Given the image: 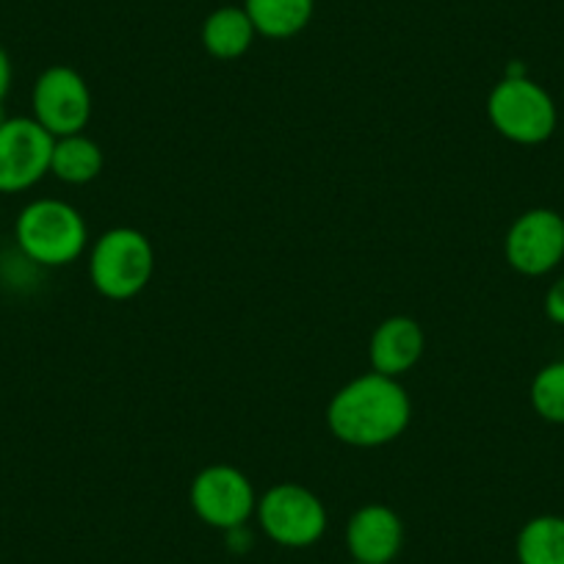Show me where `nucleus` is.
<instances>
[{
	"instance_id": "f257e3e1",
	"label": "nucleus",
	"mask_w": 564,
	"mask_h": 564,
	"mask_svg": "<svg viewBox=\"0 0 564 564\" xmlns=\"http://www.w3.org/2000/svg\"><path fill=\"white\" fill-rule=\"evenodd\" d=\"M412 401L404 384L368 371L346 382L329 399L327 426L351 448H379L401 437L410 426Z\"/></svg>"
},
{
	"instance_id": "f03ea898",
	"label": "nucleus",
	"mask_w": 564,
	"mask_h": 564,
	"mask_svg": "<svg viewBox=\"0 0 564 564\" xmlns=\"http://www.w3.org/2000/svg\"><path fill=\"white\" fill-rule=\"evenodd\" d=\"M20 254L42 269L73 265L89 247V227L75 205L42 197L25 205L14 221Z\"/></svg>"
},
{
	"instance_id": "7ed1b4c3",
	"label": "nucleus",
	"mask_w": 564,
	"mask_h": 564,
	"mask_svg": "<svg viewBox=\"0 0 564 564\" xmlns=\"http://www.w3.org/2000/svg\"><path fill=\"white\" fill-rule=\"evenodd\" d=\"M155 271V249L135 227H111L89 249V280L100 296L128 302L148 289Z\"/></svg>"
},
{
	"instance_id": "20e7f679",
	"label": "nucleus",
	"mask_w": 564,
	"mask_h": 564,
	"mask_svg": "<svg viewBox=\"0 0 564 564\" xmlns=\"http://www.w3.org/2000/svg\"><path fill=\"white\" fill-rule=\"evenodd\" d=\"M487 117L514 144H542L558 122L553 97L529 75H503L487 97Z\"/></svg>"
},
{
	"instance_id": "39448f33",
	"label": "nucleus",
	"mask_w": 564,
	"mask_h": 564,
	"mask_svg": "<svg viewBox=\"0 0 564 564\" xmlns=\"http://www.w3.org/2000/svg\"><path fill=\"white\" fill-rule=\"evenodd\" d=\"M260 529L282 547H311L324 536L329 523L322 498L296 481L269 487L254 509Z\"/></svg>"
},
{
	"instance_id": "423d86ee",
	"label": "nucleus",
	"mask_w": 564,
	"mask_h": 564,
	"mask_svg": "<svg viewBox=\"0 0 564 564\" xmlns=\"http://www.w3.org/2000/svg\"><path fill=\"white\" fill-rule=\"evenodd\" d=\"M91 91L84 75L67 64L47 67L40 78L34 80L31 91V117L53 135L84 133L91 119Z\"/></svg>"
},
{
	"instance_id": "0eeeda50",
	"label": "nucleus",
	"mask_w": 564,
	"mask_h": 564,
	"mask_svg": "<svg viewBox=\"0 0 564 564\" xmlns=\"http://www.w3.org/2000/svg\"><path fill=\"white\" fill-rule=\"evenodd\" d=\"M188 501L205 525L230 531L249 523L258 509V492L243 470L232 465H208L194 476Z\"/></svg>"
},
{
	"instance_id": "6e6552de",
	"label": "nucleus",
	"mask_w": 564,
	"mask_h": 564,
	"mask_svg": "<svg viewBox=\"0 0 564 564\" xmlns=\"http://www.w3.org/2000/svg\"><path fill=\"white\" fill-rule=\"evenodd\" d=\"M53 139L34 117L0 119V194H20L51 175Z\"/></svg>"
},
{
	"instance_id": "1a4fd4ad",
	"label": "nucleus",
	"mask_w": 564,
	"mask_h": 564,
	"mask_svg": "<svg viewBox=\"0 0 564 564\" xmlns=\"http://www.w3.org/2000/svg\"><path fill=\"white\" fill-rule=\"evenodd\" d=\"M509 265L525 276H542L564 260V216L551 208L520 214L503 238Z\"/></svg>"
},
{
	"instance_id": "9d476101",
	"label": "nucleus",
	"mask_w": 564,
	"mask_h": 564,
	"mask_svg": "<svg viewBox=\"0 0 564 564\" xmlns=\"http://www.w3.org/2000/svg\"><path fill=\"white\" fill-rule=\"evenodd\" d=\"M346 547L351 562L393 564L404 547V523L384 503H366L346 523Z\"/></svg>"
},
{
	"instance_id": "9b49d317",
	"label": "nucleus",
	"mask_w": 564,
	"mask_h": 564,
	"mask_svg": "<svg viewBox=\"0 0 564 564\" xmlns=\"http://www.w3.org/2000/svg\"><path fill=\"white\" fill-rule=\"evenodd\" d=\"M423 349H426V335L421 324L410 316H390L373 329L368 360L377 373L401 379L421 362Z\"/></svg>"
},
{
	"instance_id": "f8f14e48",
	"label": "nucleus",
	"mask_w": 564,
	"mask_h": 564,
	"mask_svg": "<svg viewBox=\"0 0 564 564\" xmlns=\"http://www.w3.org/2000/svg\"><path fill=\"white\" fill-rule=\"evenodd\" d=\"M254 36H258V31H254L243 7L214 9L203 23V47L208 51V56L219 58V62L241 58L252 47Z\"/></svg>"
},
{
	"instance_id": "ddd939ff",
	"label": "nucleus",
	"mask_w": 564,
	"mask_h": 564,
	"mask_svg": "<svg viewBox=\"0 0 564 564\" xmlns=\"http://www.w3.org/2000/svg\"><path fill=\"white\" fill-rule=\"evenodd\" d=\"M243 12L252 20L258 36L291 40L311 25L316 0H243Z\"/></svg>"
},
{
	"instance_id": "4468645a",
	"label": "nucleus",
	"mask_w": 564,
	"mask_h": 564,
	"mask_svg": "<svg viewBox=\"0 0 564 564\" xmlns=\"http://www.w3.org/2000/svg\"><path fill=\"white\" fill-rule=\"evenodd\" d=\"M102 166H106V155H102L100 144L86 133L62 135L53 144L51 175L67 186H86V183L97 181Z\"/></svg>"
},
{
	"instance_id": "2eb2a0df",
	"label": "nucleus",
	"mask_w": 564,
	"mask_h": 564,
	"mask_svg": "<svg viewBox=\"0 0 564 564\" xmlns=\"http://www.w3.org/2000/svg\"><path fill=\"white\" fill-rule=\"evenodd\" d=\"M518 564H564V518L562 514H536L514 540Z\"/></svg>"
},
{
	"instance_id": "dca6fc26",
	"label": "nucleus",
	"mask_w": 564,
	"mask_h": 564,
	"mask_svg": "<svg viewBox=\"0 0 564 564\" xmlns=\"http://www.w3.org/2000/svg\"><path fill=\"white\" fill-rule=\"evenodd\" d=\"M531 406L547 423H564V360L547 362L531 382Z\"/></svg>"
},
{
	"instance_id": "f3484780",
	"label": "nucleus",
	"mask_w": 564,
	"mask_h": 564,
	"mask_svg": "<svg viewBox=\"0 0 564 564\" xmlns=\"http://www.w3.org/2000/svg\"><path fill=\"white\" fill-rule=\"evenodd\" d=\"M545 313L553 324L564 327V276H558L545 294Z\"/></svg>"
},
{
	"instance_id": "a211bd4d",
	"label": "nucleus",
	"mask_w": 564,
	"mask_h": 564,
	"mask_svg": "<svg viewBox=\"0 0 564 564\" xmlns=\"http://www.w3.org/2000/svg\"><path fill=\"white\" fill-rule=\"evenodd\" d=\"M9 89H12V58L0 47V106L9 97Z\"/></svg>"
},
{
	"instance_id": "6ab92c4d",
	"label": "nucleus",
	"mask_w": 564,
	"mask_h": 564,
	"mask_svg": "<svg viewBox=\"0 0 564 564\" xmlns=\"http://www.w3.org/2000/svg\"><path fill=\"white\" fill-rule=\"evenodd\" d=\"M225 534H227V545H230L232 551L243 553L249 551V545H252V534L247 531V525H238V529L225 531Z\"/></svg>"
},
{
	"instance_id": "aec40b11",
	"label": "nucleus",
	"mask_w": 564,
	"mask_h": 564,
	"mask_svg": "<svg viewBox=\"0 0 564 564\" xmlns=\"http://www.w3.org/2000/svg\"><path fill=\"white\" fill-rule=\"evenodd\" d=\"M351 564H360V562H351Z\"/></svg>"
},
{
	"instance_id": "412c9836",
	"label": "nucleus",
	"mask_w": 564,
	"mask_h": 564,
	"mask_svg": "<svg viewBox=\"0 0 564 564\" xmlns=\"http://www.w3.org/2000/svg\"><path fill=\"white\" fill-rule=\"evenodd\" d=\"M0 119H3V117H0Z\"/></svg>"
}]
</instances>
